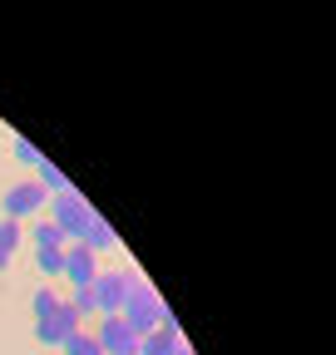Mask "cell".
<instances>
[{
    "mask_svg": "<svg viewBox=\"0 0 336 355\" xmlns=\"http://www.w3.org/2000/svg\"><path fill=\"white\" fill-rule=\"evenodd\" d=\"M119 316H124V326H129L134 336H149L153 326L168 321V306H163V296H158L149 282H134L129 296H124V311H119Z\"/></svg>",
    "mask_w": 336,
    "mask_h": 355,
    "instance_id": "6da1fadb",
    "label": "cell"
},
{
    "mask_svg": "<svg viewBox=\"0 0 336 355\" xmlns=\"http://www.w3.org/2000/svg\"><path fill=\"white\" fill-rule=\"evenodd\" d=\"M99 212L90 207V198H84L79 188H69V193H60V198H50V222L60 227V237H65V247L69 242H79L84 232H90V222H94Z\"/></svg>",
    "mask_w": 336,
    "mask_h": 355,
    "instance_id": "7a4b0ae2",
    "label": "cell"
},
{
    "mask_svg": "<svg viewBox=\"0 0 336 355\" xmlns=\"http://www.w3.org/2000/svg\"><path fill=\"white\" fill-rule=\"evenodd\" d=\"M139 277L134 272H99L94 277V306L104 311V316H119V311H124V296H129V286H134Z\"/></svg>",
    "mask_w": 336,
    "mask_h": 355,
    "instance_id": "3957f363",
    "label": "cell"
},
{
    "mask_svg": "<svg viewBox=\"0 0 336 355\" xmlns=\"http://www.w3.org/2000/svg\"><path fill=\"white\" fill-rule=\"evenodd\" d=\"M99 272H104L99 257L84 247V242H69V247H65V282H69V291L94 286V277H99Z\"/></svg>",
    "mask_w": 336,
    "mask_h": 355,
    "instance_id": "277c9868",
    "label": "cell"
},
{
    "mask_svg": "<svg viewBox=\"0 0 336 355\" xmlns=\"http://www.w3.org/2000/svg\"><path fill=\"white\" fill-rule=\"evenodd\" d=\"M45 188H40L35 183V178H25V183H15L6 198H0V212H6L10 222H20V217H30V212H40V207H45Z\"/></svg>",
    "mask_w": 336,
    "mask_h": 355,
    "instance_id": "5b68a950",
    "label": "cell"
},
{
    "mask_svg": "<svg viewBox=\"0 0 336 355\" xmlns=\"http://www.w3.org/2000/svg\"><path fill=\"white\" fill-rule=\"evenodd\" d=\"M99 350L104 355H139V336L124 326V316H104V326H99Z\"/></svg>",
    "mask_w": 336,
    "mask_h": 355,
    "instance_id": "8992f818",
    "label": "cell"
},
{
    "mask_svg": "<svg viewBox=\"0 0 336 355\" xmlns=\"http://www.w3.org/2000/svg\"><path fill=\"white\" fill-rule=\"evenodd\" d=\"M183 345V331H178V321L168 316L163 326H153L149 336H139V355H174Z\"/></svg>",
    "mask_w": 336,
    "mask_h": 355,
    "instance_id": "52a82bcc",
    "label": "cell"
},
{
    "mask_svg": "<svg viewBox=\"0 0 336 355\" xmlns=\"http://www.w3.org/2000/svg\"><path fill=\"white\" fill-rule=\"evenodd\" d=\"M35 183H40V188H45V193H55V198L74 188V183H69V178H65V173H60V168H55L50 158H40V168H35Z\"/></svg>",
    "mask_w": 336,
    "mask_h": 355,
    "instance_id": "ba28073f",
    "label": "cell"
},
{
    "mask_svg": "<svg viewBox=\"0 0 336 355\" xmlns=\"http://www.w3.org/2000/svg\"><path fill=\"white\" fill-rule=\"evenodd\" d=\"M79 242H84V247H90V252L99 257V252H104V247H114L119 237H114V227H109V222H104V217H94V222H90V232H84Z\"/></svg>",
    "mask_w": 336,
    "mask_h": 355,
    "instance_id": "9c48e42d",
    "label": "cell"
},
{
    "mask_svg": "<svg viewBox=\"0 0 336 355\" xmlns=\"http://www.w3.org/2000/svg\"><path fill=\"white\" fill-rule=\"evenodd\" d=\"M15 247H20V222H10V217H0V272H6V266H10Z\"/></svg>",
    "mask_w": 336,
    "mask_h": 355,
    "instance_id": "30bf717a",
    "label": "cell"
},
{
    "mask_svg": "<svg viewBox=\"0 0 336 355\" xmlns=\"http://www.w3.org/2000/svg\"><path fill=\"white\" fill-rule=\"evenodd\" d=\"M35 266L45 277H65V247H50V252H35Z\"/></svg>",
    "mask_w": 336,
    "mask_h": 355,
    "instance_id": "8fae6325",
    "label": "cell"
},
{
    "mask_svg": "<svg viewBox=\"0 0 336 355\" xmlns=\"http://www.w3.org/2000/svg\"><path fill=\"white\" fill-rule=\"evenodd\" d=\"M35 336H40V345H65L69 336L60 331V321L55 316H45V321H35Z\"/></svg>",
    "mask_w": 336,
    "mask_h": 355,
    "instance_id": "7c38bea8",
    "label": "cell"
},
{
    "mask_svg": "<svg viewBox=\"0 0 336 355\" xmlns=\"http://www.w3.org/2000/svg\"><path fill=\"white\" fill-rule=\"evenodd\" d=\"M65 301H69V311H74L79 321H84V316H94V311H99V306H94V291H90V286H84V291H69Z\"/></svg>",
    "mask_w": 336,
    "mask_h": 355,
    "instance_id": "4fadbf2b",
    "label": "cell"
},
{
    "mask_svg": "<svg viewBox=\"0 0 336 355\" xmlns=\"http://www.w3.org/2000/svg\"><path fill=\"white\" fill-rule=\"evenodd\" d=\"M55 306H60V291H35V301H30V311H35V321H45V316H55Z\"/></svg>",
    "mask_w": 336,
    "mask_h": 355,
    "instance_id": "5bb4252c",
    "label": "cell"
},
{
    "mask_svg": "<svg viewBox=\"0 0 336 355\" xmlns=\"http://www.w3.org/2000/svg\"><path fill=\"white\" fill-rule=\"evenodd\" d=\"M50 247H65V237H60L55 222H40L35 227V252H50Z\"/></svg>",
    "mask_w": 336,
    "mask_h": 355,
    "instance_id": "9a60e30c",
    "label": "cell"
},
{
    "mask_svg": "<svg viewBox=\"0 0 336 355\" xmlns=\"http://www.w3.org/2000/svg\"><path fill=\"white\" fill-rule=\"evenodd\" d=\"M65 355H104V350H99V340H94V336H84V331H79V336H69V340H65Z\"/></svg>",
    "mask_w": 336,
    "mask_h": 355,
    "instance_id": "2e32d148",
    "label": "cell"
},
{
    "mask_svg": "<svg viewBox=\"0 0 336 355\" xmlns=\"http://www.w3.org/2000/svg\"><path fill=\"white\" fill-rule=\"evenodd\" d=\"M10 153H15L20 163H30V168H40V158H45V153H40L30 139H15V144H10Z\"/></svg>",
    "mask_w": 336,
    "mask_h": 355,
    "instance_id": "e0dca14e",
    "label": "cell"
},
{
    "mask_svg": "<svg viewBox=\"0 0 336 355\" xmlns=\"http://www.w3.org/2000/svg\"><path fill=\"white\" fill-rule=\"evenodd\" d=\"M55 321H60V331H65V336H79V316L69 311V301H60V306H55Z\"/></svg>",
    "mask_w": 336,
    "mask_h": 355,
    "instance_id": "ac0fdd59",
    "label": "cell"
},
{
    "mask_svg": "<svg viewBox=\"0 0 336 355\" xmlns=\"http://www.w3.org/2000/svg\"><path fill=\"white\" fill-rule=\"evenodd\" d=\"M174 355H193V345H188V340H183V345H178V350H174Z\"/></svg>",
    "mask_w": 336,
    "mask_h": 355,
    "instance_id": "d6986e66",
    "label": "cell"
}]
</instances>
